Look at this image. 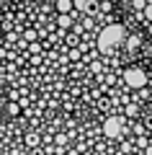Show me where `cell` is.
Listing matches in <instances>:
<instances>
[{
	"label": "cell",
	"instance_id": "6da1fadb",
	"mask_svg": "<svg viewBox=\"0 0 152 155\" xmlns=\"http://www.w3.org/2000/svg\"><path fill=\"white\" fill-rule=\"evenodd\" d=\"M124 39H126L124 26H121V23H111V26H106L103 31L98 34V49L101 52H111L114 47H119Z\"/></svg>",
	"mask_w": 152,
	"mask_h": 155
},
{
	"label": "cell",
	"instance_id": "7a4b0ae2",
	"mask_svg": "<svg viewBox=\"0 0 152 155\" xmlns=\"http://www.w3.org/2000/svg\"><path fill=\"white\" fill-rule=\"evenodd\" d=\"M124 80H126L129 88H144L147 75L139 70V67H129V70H124Z\"/></svg>",
	"mask_w": 152,
	"mask_h": 155
},
{
	"label": "cell",
	"instance_id": "3957f363",
	"mask_svg": "<svg viewBox=\"0 0 152 155\" xmlns=\"http://www.w3.org/2000/svg\"><path fill=\"white\" fill-rule=\"evenodd\" d=\"M103 134L106 137H119L121 134V116H108L103 122Z\"/></svg>",
	"mask_w": 152,
	"mask_h": 155
},
{
	"label": "cell",
	"instance_id": "277c9868",
	"mask_svg": "<svg viewBox=\"0 0 152 155\" xmlns=\"http://www.w3.org/2000/svg\"><path fill=\"white\" fill-rule=\"evenodd\" d=\"M72 8V0H57V11L60 13H67Z\"/></svg>",
	"mask_w": 152,
	"mask_h": 155
},
{
	"label": "cell",
	"instance_id": "5b68a950",
	"mask_svg": "<svg viewBox=\"0 0 152 155\" xmlns=\"http://www.w3.org/2000/svg\"><path fill=\"white\" fill-rule=\"evenodd\" d=\"M57 23H60L62 28H67V26H70V23H72V18L67 16V13H60V18H57Z\"/></svg>",
	"mask_w": 152,
	"mask_h": 155
},
{
	"label": "cell",
	"instance_id": "8992f818",
	"mask_svg": "<svg viewBox=\"0 0 152 155\" xmlns=\"http://www.w3.org/2000/svg\"><path fill=\"white\" fill-rule=\"evenodd\" d=\"M139 44H142V39H139V36H129V39H126V47H129V49H137Z\"/></svg>",
	"mask_w": 152,
	"mask_h": 155
},
{
	"label": "cell",
	"instance_id": "52a82bcc",
	"mask_svg": "<svg viewBox=\"0 0 152 155\" xmlns=\"http://www.w3.org/2000/svg\"><path fill=\"white\" fill-rule=\"evenodd\" d=\"M88 5H90V0H72V8H77V11H85Z\"/></svg>",
	"mask_w": 152,
	"mask_h": 155
},
{
	"label": "cell",
	"instance_id": "ba28073f",
	"mask_svg": "<svg viewBox=\"0 0 152 155\" xmlns=\"http://www.w3.org/2000/svg\"><path fill=\"white\" fill-rule=\"evenodd\" d=\"M18 111H21L18 104H8V114H11V116H18Z\"/></svg>",
	"mask_w": 152,
	"mask_h": 155
},
{
	"label": "cell",
	"instance_id": "9c48e42d",
	"mask_svg": "<svg viewBox=\"0 0 152 155\" xmlns=\"http://www.w3.org/2000/svg\"><path fill=\"white\" fill-rule=\"evenodd\" d=\"M144 16L150 18V23H152V5H147V8H144Z\"/></svg>",
	"mask_w": 152,
	"mask_h": 155
},
{
	"label": "cell",
	"instance_id": "30bf717a",
	"mask_svg": "<svg viewBox=\"0 0 152 155\" xmlns=\"http://www.w3.org/2000/svg\"><path fill=\"white\" fill-rule=\"evenodd\" d=\"M134 5L137 8H147V0H134Z\"/></svg>",
	"mask_w": 152,
	"mask_h": 155
},
{
	"label": "cell",
	"instance_id": "8fae6325",
	"mask_svg": "<svg viewBox=\"0 0 152 155\" xmlns=\"http://www.w3.org/2000/svg\"><path fill=\"white\" fill-rule=\"evenodd\" d=\"M144 155H152V147H147V153H144Z\"/></svg>",
	"mask_w": 152,
	"mask_h": 155
},
{
	"label": "cell",
	"instance_id": "7c38bea8",
	"mask_svg": "<svg viewBox=\"0 0 152 155\" xmlns=\"http://www.w3.org/2000/svg\"><path fill=\"white\" fill-rule=\"evenodd\" d=\"M150 34H152V23H150Z\"/></svg>",
	"mask_w": 152,
	"mask_h": 155
}]
</instances>
